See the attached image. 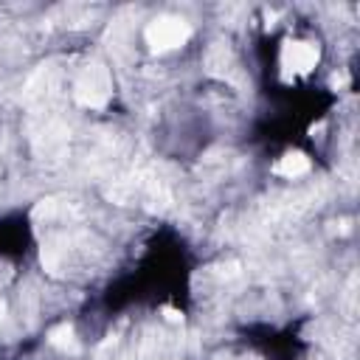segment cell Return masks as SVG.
<instances>
[{"mask_svg":"<svg viewBox=\"0 0 360 360\" xmlns=\"http://www.w3.org/2000/svg\"><path fill=\"white\" fill-rule=\"evenodd\" d=\"M191 37V28L186 20L180 17H158L146 25V45L152 51H172L186 45V39Z\"/></svg>","mask_w":360,"mask_h":360,"instance_id":"6da1fadb","label":"cell"},{"mask_svg":"<svg viewBox=\"0 0 360 360\" xmlns=\"http://www.w3.org/2000/svg\"><path fill=\"white\" fill-rule=\"evenodd\" d=\"M76 98L87 107H104L110 98V79L104 68H90L84 70V76L76 82Z\"/></svg>","mask_w":360,"mask_h":360,"instance_id":"7a4b0ae2","label":"cell"},{"mask_svg":"<svg viewBox=\"0 0 360 360\" xmlns=\"http://www.w3.org/2000/svg\"><path fill=\"white\" fill-rule=\"evenodd\" d=\"M318 65V45L304 42V39H290L281 48V68L284 73H309Z\"/></svg>","mask_w":360,"mask_h":360,"instance_id":"3957f363","label":"cell"},{"mask_svg":"<svg viewBox=\"0 0 360 360\" xmlns=\"http://www.w3.org/2000/svg\"><path fill=\"white\" fill-rule=\"evenodd\" d=\"M273 172L278 177H301L309 172V158L304 152H287L273 163Z\"/></svg>","mask_w":360,"mask_h":360,"instance_id":"277c9868","label":"cell"},{"mask_svg":"<svg viewBox=\"0 0 360 360\" xmlns=\"http://www.w3.org/2000/svg\"><path fill=\"white\" fill-rule=\"evenodd\" d=\"M48 343H51V346H56V349H62V352H70V354H76V352H79V340H76V335H73V326H70V323L53 326V329L48 332Z\"/></svg>","mask_w":360,"mask_h":360,"instance_id":"5b68a950","label":"cell"},{"mask_svg":"<svg viewBox=\"0 0 360 360\" xmlns=\"http://www.w3.org/2000/svg\"><path fill=\"white\" fill-rule=\"evenodd\" d=\"M163 315H166V321H172V323H180V321H183V312L174 309V307H163Z\"/></svg>","mask_w":360,"mask_h":360,"instance_id":"8992f818","label":"cell"}]
</instances>
